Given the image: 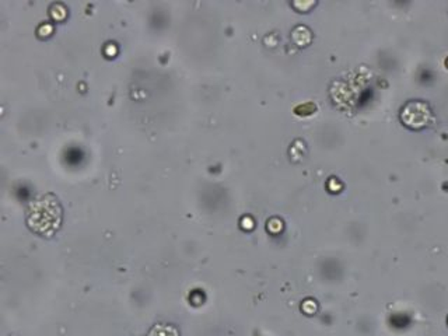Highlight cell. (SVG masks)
Instances as JSON below:
<instances>
[{"instance_id": "6da1fadb", "label": "cell", "mask_w": 448, "mask_h": 336, "mask_svg": "<svg viewBox=\"0 0 448 336\" xmlns=\"http://www.w3.org/2000/svg\"><path fill=\"white\" fill-rule=\"evenodd\" d=\"M402 121L410 128H422L427 125L431 118V112L429 107L423 103H409L402 111Z\"/></svg>"}]
</instances>
